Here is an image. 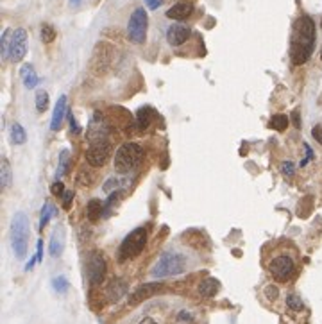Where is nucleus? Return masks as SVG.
I'll return each mask as SVG.
<instances>
[{
    "mask_svg": "<svg viewBox=\"0 0 322 324\" xmlns=\"http://www.w3.org/2000/svg\"><path fill=\"white\" fill-rule=\"evenodd\" d=\"M313 47H315V24L310 16L303 15L293 25L290 40V59L293 65H305L313 52Z\"/></svg>",
    "mask_w": 322,
    "mask_h": 324,
    "instance_id": "f257e3e1",
    "label": "nucleus"
},
{
    "mask_svg": "<svg viewBox=\"0 0 322 324\" xmlns=\"http://www.w3.org/2000/svg\"><path fill=\"white\" fill-rule=\"evenodd\" d=\"M9 238H11V247L15 251V256L18 260H24L27 249H29V218L24 212L15 213L11 220Z\"/></svg>",
    "mask_w": 322,
    "mask_h": 324,
    "instance_id": "f03ea898",
    "label": "nucleus"
},
{
    "mask_svg": "<svg viewBox=\"0 0 322 324\" xmlns=\"http://www.w3.org/2000/svg\"><path fill=\"white\" fill-rule=\"evenodd\" d=\"M184 269H186V260L183 254L176 253V251H165L151 269V276L159 278V279L169 276H177V274H183Z\"/></svg>",
    "mask_w": 322,
    "mask_h": 324,
    "instance_id": "7ed1b4c3",
    "label": "nucleus"
},
{
    "mask_svg": "<svg viewBox=\"0 0 322 324\" xmlns=\"http://www.w3.org/2000/svg\"><path fill=\"white\" fill-rule=\"evenodd\" d=\"M141 154H143V151H141V147L138 143L127 141V143L120 145L117 154H115V159H113L115 170H117L118 174H127V172H131L140 163Z\"/></svg>",
    "mask_w": 322,
    "mask_h": 324,
    "instance_id": "20e7f679",
    "label": "nucleus"
},
{
    "mask_svg": "<svg viewBox=\"0 0 322 324\" xmlns=\"http://www.w3.org/2000/svg\"><path fill=\"white\" fill-rule=\"evenodd\" d=\"M147 244V230L145 228H136L129 233L120 244L118 249V260L125 262V260H133L143 251Z\"/></svg>",
    "mask_w": 322,
    "mask_h": 324,
    "instance_id": "39448f33",
    "label": "nucleus"
},
{
    "mask_svg": "<svg viewBox=\"0 0 322 324\" xmlns=\"http://www.w3.org/2000/svg\"><path fill=\"white\" fill-rule=\"evenodd\" d=\"M147 29H149V16L143 7H136L127 22V38L129 42L141 45L147 38Z\"/></svg>",
    "mask_w": 322,
    "mask_h": 324,
    "instance_id": "423d86ee",
    "label": "nucleus"
},
{
    "mask_svg": "<svg viewBox=\"0 0 322 324\" xmlns=\"http://www.w3.org/2000/svg\"><path fill=\"white\" fill-rule=\"evenodd\" d=\"M293 271H295V263H293L292 256L288 254H277L270 260L269 272L279 281H287L288 278H292Z\"/></svg>",
    "mask_w": 322,
    "mask_h": 324,
    "instance_id": "0eeeda50",
    "label": "nucleus"
},
{
    "mask_svg": "<svg viewBox=\"0 0 322 324\" xmlns=\"http://www.w3.org/2000/svg\"><path fill=\"white\" fill-rule=\"evenodd\" d=\"M106 258L99 251H93V253L88 256V281L92 287H99L100 283L104 281L106 278Z\"/></svg>",
    "mask_w": 322,
    "mask_h": 324,
    "instance_id": "6e6552de",
    "label": "nucleus"
},
{
    "mask_svg": "<svg viewBox=\"0 0 322 324\" xmlns=\"http://www.w3.org/2000/svg\"><path fill=\"white\" fill-rule=\"evenodd\" d=\"M109 154H111V143L107 140L90 143V149L86 151V161L92 167H102L107 161Z\"/></svg>",
    "mask_w": 322,
    "mask_h": 324,
    "instance_id": "1a4fd4ad",
    "label": "nucleus"
},
{
    "mask_svg": "<svg viewBox=\"0 0 322 324\" xmlns=\"http://www.w3.org/2000/svg\"><path fill=\"white\" fill-rule=\"evenodd\" d=\"M27 54V31L18 27L11 34V48H9V59L13 63H20Z\"/></svg>",
    "mask_w": 322,
    "mask_h": 324,
    "instance_id": "9d476101",
    "label": "nucleus"
},
{
    "mask_svg": "<svg viewBox=\"0 0 322 324\" xmlns=\"http://www.w3.org/2000/svg\"><path fill=\"white\" fill-rule=\"evenodd\" d=\"M159 290H163V283L161 281H153V283L140 285L138 289H135L131 294H129V299H127L129 307H136V305H140V303H143L145 299L156 295Z\"/></svg>",
    "mask_w": 322,
    "mask_h": 324,
    "instance_id": "9b49d317",
    "label": "nucleus"
},
{
    "mask_svg": "<svg viewBox=\"0 0 322 324\" xmlns=\"http://www.w3.org/2000/svg\"><path fill=\"white\" fill-rule=\"evenodd\" d=\"M107 124L100 118L99 113H95L93 118L90 120V127H88V140L90 143H97V141H106L107 140Z\"/></svg>",
    "mask_w": 322,
    "mask_h": 324,
    "instance_id": "f8f14e48",
    "label": "nucleus"
},
{
    "mask_svg": "<svg viewBox=\"0 0 322 324\" xmlns=\"http://www.w3.org/2000/svg\"><path fill=\"white\" fill-rule=\"evenodd\" d=\"M127 290H129L127 281L122 279V278H115L106 287V299L109 301V303H118L123 295L127 294Z\"/></svg>",
    "mask_w": 322,
    "mask_h": 324,
    "instance_id": "ddd939ff",
    "label": "nucleus"
},
{
    "mask_svg": "<svg viewBox=\"0 0 322 324\" xmlns=\"http://www.w3.org/2000/svg\"><path fill=\"white\" fill-rule=\"evenodd\" d=\"M188 38H190V29H188L186 25L174 24L170 25L169 31H167V40H169V43L172 47H181Z\"/></svg>",
    "mask_w": 322,
    "mask_h": 324,
    "instance_id": "4468645a",
    "label": "nucleus"
},
{
    "mask_svg": "<svg viewBox=\"0 0 322 324\" xmlns=\"http://www.w3.org/2000/svg\"><path fill=\"white\" fill-rule=\"evenodd\" d=\"M64 244H66V236H64V230L61 226H58L54 230L52 236H50V244H48V253L52 258H59L64 251Z\"/></svg>",
    "mask_w": 322,
    "mask_h": 324,
    "instance_id": "2eb2a0df",
    "label": "nucleus"
},
{
    "mask_svg": "<svg viewBox=\"0 0 322 324\" xmlns=\"http://www.w3.org/2000/svg\"><path fill=\"white\" fill-rule=\"evenodd\" d=\"M66 95H61L56 102V108L52 111V118H50V129L52 131H59L61 125H63L64 115H66Z\"/></svg>",
    "mask_w": 322,
    "mask_h": 324,
    "instance_id": "dca6fc26",
    "label": "nucleus"
},
{
    "mask_svg": "<svg viewBox=\"0 0 322 324\" xmlns=\"http://www.w3.org/2000/svg\"><path fill=\"white\" fill-rule=\"evenodd\" d=\"M192 13H193V6L190 2H179V4H174V6L167 11V16H169L170 20L181 22V20H186Z\"/></svg>",
    "mask_w": 322,
    "mask_h": 324,
    "instance_id": "f3484780",
    "label": "nucleus"
},
{
    "mask_svg": "<svg viewBox=\"0 0 322 324\" xmlns=\"http://www.w3.org/2000/svg\"><path fill=\"white\" fill-rule=\"evenodd\" d=\"M20 79H22V83L27 90H34L40 83V77L36 74L34 66L31 65V63H25L22 68H20Z\"/></svg>",
    "mask_w": 322,
    "mask_h": 324,
    "instance_id": "a211bd4d",
    "label": "nucleus"
},
{
    "mask_svg": "<svg viewBox=\"0 0 322 324\" xmlns=\"http://www.w3.org/2000/svg\"><path fill=\"white\" fill-rule=\"evenodd\" d=\"M218 290H220V283L215 278H204L197 287V292L202 297H215Z\"/></svg>",
    "mask_w": 322,
    "mask_h": 324,
    "instance_id": "6ab92c4d",
    "label": "nucleus"
},
{
    "mask_svg": "<svg viewBox=\"0 0 322 324\" xmlns=\"http://www.w3.org/2000/svg\"><path fill=\"white\" fill-rule=\"evenodd\" d=\"M86 213H88L90 222H97L102 215H104V204L99 199H92L86 206Z\"/></svg>",
    "mask_w": 322,
    "mask_h": 324,
    "instance_id": "aec40b11",
    "label": "nucleus"
},
{
    "mask_svg": "<svg viewBox=\"0 0 322 324\" xmlns=\"http://www.w3.org/2000/svg\"><path fill=\"white\" fill-rule=\"evenodd\" d=\"M9 138H11V141L15 143V145H24L25 141H27V133H25V129L22 127V124L15 122V124L11 125V129H9Z\"/></svg>",
    "mask_w": 322,
    "mask_h": 324,
    "instance_id": "412c9836",
    "label": "nucleus"
},
{
    "mask_svg": "<svg viewBox=\"0 0 322 324\" xmlns=\"http://www.w3.org/2000/svg\"><path fill=\"white\" fill-rule=\"evenodd\" d=\"M68 169H70V151L68 149H64V151H61V154H59V167H58V172H56V177H63L66 172H68Z\"/></svg>",
    "mask_w": 322,
    "mask_h": 324,
    "instance_id": "4be33fe9",
    "label": "nucleus"
},
{
    "mask_svg": "<svg viewBox=\"0 0 322 324\" xmlns=\"http://www.w3.org/2000/svg\"><path fill=\"white\" fill-rule=\"evenodd\" d=\"M56 206H54L50 201H45V204H43V208H41V217H40V230H43L45 226H47V222L50 220V217L52 215H56Z\"/></svg>",
    "mask_w": 322,
    "mask_h": 324,
    "instance_id": "5701e85b",
    "label": "nucleus"
},
{
    "mask_svg": "<svg viewBox=\"0 0 322 324\" xmlns=\"http://www.w3.org/2000/svg\"><path fill=\"white\" fill-rule=\"evenodd\" d=\"M11 29H6L4 34L0 38V52H2V59H9V48H11Z\"/></svg>",
    "mask_w": 322,
    "mask_h": 324,
    "instance_id": "b1692460",
    "label": "nucleus"
},
{
    "mask_svg": "<svg viewBox=\"0 0 322 324\" xmlns=\"http://www.w3.org/2000/svg\"><path fill=\"white\" fill-rule=\"evenodd\" d=\"M0 185H2V188H9L11 186V179H13V174H11V167H9V161L6 158L2 159V174H0Z\"/></svg>",
    "mask_w": 322,
    "mask_h": 324,
    "instance_id": "393cba45",
    "label": "nucleus"
},
{
    "mask_svg": "<svg viewBox=\"0 0 322 324\" xmlns=\"http://www.w3.org/2000/svg\"><path fill=\"white\" fill-rule=\"evenodd\" d=\"M288 124H290V118L287 115H274V117L270 118V127L274 131H279V133H283V131L287 129Z\"/></svg>",
    "mask_w": 322,
    "mask_h": 324,
    "instance_id": "a878e982",
    "label": "nucleus"
},
{
    "mask_svg": "<svg viewBox=\"0 0 322 324\" xmlns=\"http://www.w3.org/2000/svg\"><path fill=\"white\" fill-rule=\"evenodd\" d=\"M52 289L54 292H58V294H66L68 289H70V283L64 276H56L52 279Z\"/></svg>",
    "mask_w": 322,
    "mask_h": 324,
    "instance_id": "bb28decb",
    "label": "nucleus"
},
{
    "mask_svg": "<svg viewBox=\"0 0 322 324\" xmlns=\"http://www.w3.org/2000/svg\"><path fill=\"white\" fill-rule=\"evenodd\" d=\"M287 307L290 308L292 312H301V310L305 308V303H303V299H301L297 294H288L287 295Z\"/></svg>",
    "mask_w": 322,
    "mask_h": 324,
    "instance_id": "cd10ccee",
    "label": "nucleus"
},
{
    "mask_svg": "<svg viewBox=\"0 0 322 324\" xmlns=\"http://www.w3.org/2000/svg\"><path fill=\"white\" fill-rule=\"evenodd\" d=\"M56 40V29L50 24L41 25V42L43 43H52Z\"/></svg>",
    "mask_w": 322,
    "mask_h": 324,
    "instance_id": "c85d7f7f",
    "label": "nucleus"
},
{
    "mask_svg": "<svg viewBox=\"0 0 322 324\" xmlns=\"http://www.w3.org/2000/svg\"><path fill=\"white\" fill-rule=\"evenodd\" d=\"M48 108V93L45 90H38L36 92V109L38 111H45Z\"/></svg>",
    "mask_w": 322,
    "mask_h": 324,
    "instance_id": "c756f323",
    "label": "nucleus"
},
{
    "mask_svg": "<svg viewBox=\"0 0 322 324\" xmlns=\"http://www.w3.org/2000/svg\"><path fill=\"white\" fill-rule=\"evenodd\" d=\"M120 188H122V181H120V177H109V179L104 183V186H102V190H104L106 194L120 192Z\"/></svg>",
    "mask_w": 322,
    "mask_h": 324,
    "instance_id": "7c9ffc66",
    "label": "nucleus"
},
{
    "mask_svg": "<svg viewBox=\"0 0 322 324\" xmlns=\"http://www.w3.org/2000/svg\"><path fill=\"white\" fill-rule=\"evenodd\" d=\"M151 115H153V111H151L149 108H141L140 111H138L136 122H138V125H140V129H145L147 125H149V122H151Z\"/></svg>",
    "mask_w": 322,
    "mask_h": 324,
    "instance_id": "2f4dec72",
    "label": "nucleus"
},
{
    "mask_svg": "<svg viewBox=\"0 0 322 324\" xmlns=\"http://www.w3.org/2000/svg\"><path fill=\"white\" fill-rule=\"evenodd\" d=\"M263 294H265V297L272 303V301H276L277 297H279V289L276 287V285H267L263 289Z\"/></svg>",
    "mask_w": 322,
    "mask_h": 324,
    "instance_id": "473e14b6",
    "label": "nucleus"
},
{
    "mask_svg": "<svg viewBox=\"0 0 322 324\" xmlns=\"http://www.w3.org/2000/svg\"><path fill=\"white\" fill-rule=\"evenodd\" d=\"M50 192H52V195H56V197H63V194L66 190H64V185L58 179L56 183L50 185Z\"/></svg>",
    "mask_w": 322,
    "mask_h": 324,
    "instance_id": "72a5a7b5",
    "label": "nucleus"
},
{
    "mask_svg": "<svg viewBox=\"0 0 322 324\" xmlns=\"http://www.w3.org/2000/svg\"><path fill=\"white\" fill-rule=\"evenodd\" d=\"M74 197H76V192L74 190H66L63 194V208L64 210H70V204L72 201H74Z\"/></svg>",
    "mask_w": 322,
    "mask_h": 324,
    "instance_id": "f704fd0d",
    "label": "nucleus"
},
{
    "mask_svg": "<svg viewBox=\"0 0 322 324\" xmlns=\"http://www.w3.org/2000/svg\"><path fill=\"white\" fill-rule=\"evenodd\" d=\"M293 172H295V165H293L292 161H283L281 163V174L283 176H293Z\"/></svg>",
    "mask_w": 322,
    "mask_h": 324,
    "instance_id": "c9c22d12",
    "label": "nucleus"
},
{
    "mask_svg": "<svg viewBox=\"0 0 322 324\" xmlns=\"http://www.w3.org/2000/svg\"><path fill=\"white\" fill-rule=\"evenodd\" d=\"M305 149H306V158L301 159V163H299L301 167H306V165H308V161L313 158V151L310 149V145H308V143H305Z\"/></svg>",
    "mask_w": 322,
    "mask_h": 324,
    "instance_id": "e433bc0d",
    "label": "nucleus"
},
{
    "mask_svg": "<svg viewBox=\"0 0 322 324\" xmlns=\"http://www.w3.org/2000/svg\"><path fill=\"white\" fill-rule=\"evenodd\" d=\"M311 136L322 145V125H315V127L311 129Z\"/></svg>",
    "mask_w": 322,
    "mask_h": 324,
    "instance_id": "4c0bfd02",
    "label": "nucleus"
},
{
    "mask_svg": "<svg viewBox=\"0 0 322 324\" xmlns=\"http://www.w3.org/2000/svg\"><path fill=\"white\" fill-rule=\"evenodd\" d=\"M68 120H70V129L74 131V133H79V131H81V127L77 125V120H76V117H74L72 113H68Z\"/></svg>",
    "mask_w": 322,
    "mask_h": 324,
    "instance_id": "58836bf2",
    "label": "nucleus"
},
{
    "mask_svg": "<svg viewBox=\"0 0 322 324\" xmlns=\"http://www.w3.org/2000/svg\"><path fill=\"white\" fill-rule=\"evenodd\" d=\"M145 4L149 9H158L161 6V0H145Z\"/></svg>",
    "mask_w": 322,
    "mask_h": 324,
    "instance_id": "ea45409f",
    "label": "nucleus"
},
{
    "mask_svg": "<svg viewBox=\"0 0 322 324\" xmlns=\"http://www.w3.org/2000/svg\"><path fill=\"white\" fill-rule=\"evenodd\" d=\"M292 122H293V125H295L297 129H301V120H299V109H293V113H292Z\"/></svg>",
    "mask_w": 322,
    "mask_h": 324,
    "instance_id": "a19ab883",
    "label": "nucleus"
},
{
    "mask_svg": "<svg viewBox=\"0 0 322 324\" xmlns=\"http://www.w3.org/2000/svg\"><path fill=\"white\" fill-rule=\"evenodd\" d=\"M36 258H38V262L43 260V242L41 240H38V254H36Z\"/></svg>",
    "mask_w": 322,
    "mask_h": 324,
    "instance_id": "79ce46f5",
    "label": "nucleus"
},
{
    "mask_svg": "<svg viewBox=\"0 0 322 324\" xmlns=\"http://www.w3.org/2000/svg\"><path fill=\"white\" fill-rule=\"evenodd\" d=\"M34 262H38V258H31V262L27 263V265H25V271H31V269L34 267Z\"/></svg>",
    "mask_w": 322,
    "mask_h": 324,
    "instance_id": "37998d69",
    "label": "nucleus"
},
{
    "mask_svg": "<svg viewBox=\"0 0 322 324\" xmlns=\"http://www.w3.org/2000/svg\"><path fill=\"white\" fill-rule=\"evenodd\" d=\"M140 324H158V323H156L154 319H151V317H145V319H143V321H141Z\"/></svg>",
    "mask_w": 322,
    "mask_h": 324,
    "instance_id": "c03bdc74",
    "label": "nucleus"
},
{
    "mask_svg": "<svg viewBox=\"0 0 322 324\" xmlns=\"http://www.w3.org/2000/svg\"><path fill=\"white\" fill-rule=\"evenodd\" d=\"M81 2H82V0H70V4H72V6H79Z\"/></svg>",
    "mask_w": 322,
    "mask_h": 324,
    "instance_id": "a18cd8bd",
    "label": "nucleus"
},
{
    "mask_svg": "<svg viewBox=\"0 0 322 324\" xmlns=\"http://www.w3.org/2000/svg\"><path fill=\"white\" fill-rule=\"evenodd\" d=\"M321 29H322V20H321Z\"/></svg>",
    "mask_w": 322,
    "mask_h": 324,
    "instance_id": "49530a36",
    "label": "nucleus"
},
{
    "mask_svg": "<svg viewBox=\"0 0 322 324\" xmlns=\"http://www.w3.org/2000/svg\"><path fill=\"white\" fill-rule=\"evenodd\" d=\"M321 59H322V50H321Z\"/></svg>",
    "mask_w": 322,
    "mask_h": 324,
    "instance_id": "de8ad7c7",
    "label": "nucleus"
}]
</instances>
